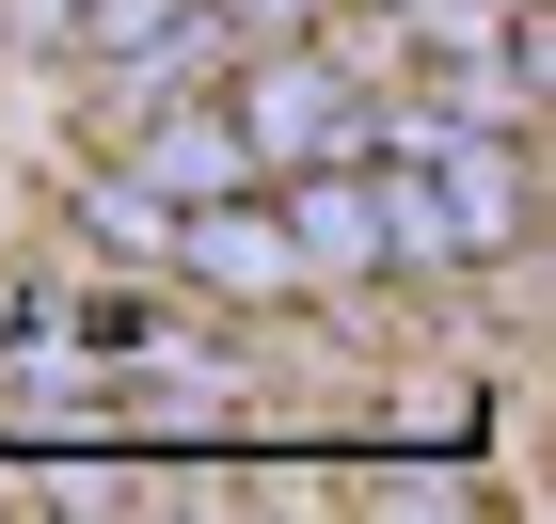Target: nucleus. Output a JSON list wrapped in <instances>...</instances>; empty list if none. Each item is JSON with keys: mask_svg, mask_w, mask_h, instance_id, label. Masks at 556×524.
<instances>
[{"mask_svg": "<svg viewBox=\"0 0 556 524\" xmlns=\"http://www.w3.org/2000/svg\"><path fill=\"white\" fill-rule=\"evenodd\" d=\"M175 334V303L160 286H0V349H96V366H128V349H160Z\"/></svg>", "mask_w": 556, "mask_h": 524, "instance_id": "f257e3e1", "label": "nucleus"}, {"mask_svg": "<svg viewBox=\"0 0 556 524\" xmlns=\"http://www.w3.org/2000/svg\"><path fill=\"white\" fill-rule=\"evenodd\" d=\"M334 143H366V112H350L334 64H255V95H239V159H255V175H302V159H334Z\"/></svg>", "mask_w": 556, "mask_h": 524, "instance_id": "f03ea898", "label": "nucleus"}, {"mask_svg": "<svg viewBox=\"0 0 556 524\" xmlns=\"http://www.w3.org/2000/svg\"><path fill=\"white\" fill-rule=\"evenodd\" d=\"M287 255H302V270H382V207H366V175H302V191H287Z\"/></svg>", "mask_w": 556, "mask_h": 524, "instance_id": "7ed1b4c3", "label": "nucleus"}, {"mask_svg": "<svg viewBox=\"0 0 556 524\" xmlns=\"http://www.w3.org/2000/svg\"><path fill=\"white\" fill-rule=\"evenodd\" d=\"M239 128H207V112H160V128H143V191H191V207H223V191H239Z\"/></svg>", "mask_w": 556, "mask_h": 524, "instance_id": "20e7f679", "label": "nucleus"}, {"mask_svg": "<svg viewBox=\"0 0 556 524\" xmlns=\"http://www.w3.org/2000/svg\"><path fill=\"white\" fill-rule=\"evenodd\" d=\"M160 16H175V0H96V33H112V48H143Z\"/></svg>", "mask_w": 556, "mask_h": 524, "instance_id": "39448f33", "label": "nucleus"}]
</instances>
